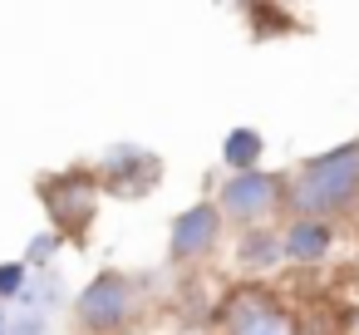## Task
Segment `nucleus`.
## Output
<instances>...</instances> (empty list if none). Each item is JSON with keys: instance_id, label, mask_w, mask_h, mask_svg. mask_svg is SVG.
Wrapping results in <instances>:
<instances>
[{"instance_id": "obj_1", "label": "nucleus", "mask_w": 359, "mask_h": 335, "mask_svg": "<svg viewBox=\"0 0 359 335\" xmlns=\"http://www.w3.org/2000/svg\"><path fill=\"white\" fill-rule=\"evenodd\" d=\"M359 207V133L300 158L285 173V217H320L339 222Z\"/></svg>"}, {"instance_id": "obj_2", "label": "nucleus", "mask_w": 359, "mask_h": 335, "mask_svg": "<svg viewBox=\"0 0 359 335\" xmlns=\"http://www.w3.org/2000/svg\"><path fill=\"white\" fill-rule=\"evenodd\" d=\"M148 310H153L148 281L133 271H118V266H104L99 276H89L69 301L79 335H133L148 320Z\"/></svg>"}, {"instance_id": "obj_3", "label": "nucleus", "mask_w": 359, "mask_h": 335, "mask_svg": "<svg viewBox=\"0 0 359 335\" xmlns=\"http://www.w3.org/2000/svg\"><path fill=\"white\" fill-rule=\"evenodd\" d=\"M207 335H300L295 296L271 281H231L207 306Z\"/></svg>"}, {"instance_id": "obj_4", "label": "nucleus", "mask_w": 359, "mask_h": 335, "mask_svg": "<svg viewBox=\"0 0 359 335\" xmlns=\"http://www.w3.org/2000/svg\"><path fill=\"white\" fill-rule=\"evenodd\" d=\"M35 197L50 217V232L65 237V242H89V227L99 217V202H104V188L94 178L89 163H69V168H55V173H40L35 178Z\"/></svg>"}, {"instance_id": "obj_5", "label": "nucleus", "mask_w": 359, "mask_h": 335, "mask_svg": "<svg viewBox=\"0 0 359 335\" xmlns=\"http://www.w3.org/2000/svg\"><path fill=\"white\" fill-rule=\"evenodd\" d=\"M217 212L226 227L251 232V227H280L285 217V173L256 168V173H226L212 192Z\"/></svg>"}, {"instance_id": "obj_6", "label": "nucleus", "mask_w": 359, "mask_h": 335, "mask_svg": "<svg viewBox=\"0 0 359 335\" xmlns=\"http://www.w3.org/2000/svg\"><path fill=\"white\" fill-rule=\"evenodd\" d=\"M94 178H99L104 197L138 202V197L158 192V183H163V158H158L153 148H138V143H114V148L94 163Z\"/></svg>"}, {"instance_id": "obj_7", "label": "nucleus", "mask_w": 359, "mask_h": 335, "mask_svg": "<svg viewBox=\"0 0 359 335\" xmlns=\"http://www.w3.org/2000/svg\"><path fill=\"white\" fill-rule=\"evenodd\" d=\"M222 237H226V222H222V212H217L212 197L182 207V212L172 217V227H168V266L187 271V266L212 261L217 247H222Z\"/></svg>"}, {"instance_id": "obj_8", "label": "nucleus", "mask_w": 359, "mask_h": 335, "mask_svg": "<svg viewBox=\"0 0 359 335\" xmlns=\"http://www.w3.org/2000/svg\"><path fill=\"white\" fill-rule=\"evenodd\" d=\"M280 261L310 271L320 261H330L334 242H339V227L334 222H320V217H280Z\"/></svg>"}, {"instance_id": "obj_9", "label": "nucleus", "mask_w": 359, "mask_h": 335, "mask_svg": "<svg viewBox=\"0 0 359 335\" xmlns=\"http://www.w3.org/2000/svg\"><path fill=\"white\" fill-rule=\"evenodd\" d=\"M236 266L246 271V281H261V271H276L280 266V232L276 227L236 232Z\"/></svg>"}, {"instance_id": "obj_10", "label": "nucleus", "mask_w": 359, "mask_h": 335, "mask_svg": "<svg viewBox=\"0 0 359 335\" xmlns=\"http://www.w3.org/2000/svg\"><path fill=\"white\" fill-rule=\"evenodd\" d=\"M261 158H266V133L261 129H251V124L226 129V138H222V168L226 173H256Z\"/></svg>"}, {"instance_id": "obj_11", "label": "nucleus", "mask_w": 359, "mask_h": 335, "mask_svg": "<svg viewBox=\"0 0 359 335\" xmlns=\"http://www.w3.org/2000/svg\"><path fill=\"white\" fill-rule=\"evenodd\" d=\"M241 20L251 25V40H276V35H290L295 30V15L285 6H266V0L241 6Z\"/></svg>"}, {"instance_id": "obj_12", "label": "nucleus", "mask_w": 359, "mask_h": 335, "mask_svg": "<svg viewBox=\"0 0 359 335\" xmlns=\"http://www.w3.org/2000/svg\"><path fill=\"white\" fill-rule=\"evenodd\" d=\"M30 286V266L25 261H0V306H20Z\"/></svg>"}, {"instance_id": "obj_13", "label": "nucleus", "mask_w": 359, "mask_h": 335, "mask_svg": "<svg viewBox=\"0 0 359 335\" xmlns=\"http://www.w3.org/2000/svg\"><path fill=\"white\" fill-rule=\"evenodd\" d=\"M60 247H65V237H55V232H35L20 261H25L30 271H50V261H55V251H60Z\"/></svg>"}, {"instance_id": "obj_14", "label": "nucleus", "mask_w": 359, "mask_h": 335, "mask_svg": "<svg viewBox=\"0 0 359 335\" xmlns=\"http://www.w3.org/2000/svg\"><path fill=\"white\" fill-rule=\"evenodd\" d=\"M11 330V315H6V306H0V335H6Z\"/></svg>"}]
</instances>
